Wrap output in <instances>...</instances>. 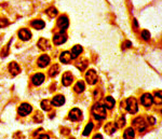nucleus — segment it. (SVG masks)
<instances>
[{"mask_svg": "<svg viewBox=\"0 0 162 139\" xmlns=\"http://www.w3.org/2000/svg\"><path fill=\"white\" fill-rule=\"evenodd\" d=\"M92 112H93V116L96 120H104V119L106 118L105 106H103V105L101 104L94 105L93 109H92Z\"/></svg>", "mask_w": 162, "mask_h": 139, "instance_id": "obj_1", "label": "nucleus"}, {"mask_svg": "<svg viewBox=\"0 0 162 139\" xmlns=\"http://www.w3.org/2000/svg\"><path fill=\"white\" fill-rule=\"evenodd\" d=\"M126 110L129 111L130 113H136L138 110V106H137V101L134 97H130L128 98L126 100Z\"/></svg>", "mask_w": 162, "mask_h": 139, "instance_id": "obj_2", "label": "nucleus"}, {"mask_svg": "<svg viewBox=\"0 0 162 139\" xmlns=\"http://www.w3.org/2000/svg\"><path fill=\"white\" fill-rule=\"evenodd\" d=\"M133 126H134V128H136L139 133H142V132H144V130H146V122L144 121L143 118H136L134 121H133Z\"/></svg>", "mask_w": 162, "mask_h": 139, "instance_id": "obj_3", "label": "nucleus"}, {"mask_svg": "<svg viewBox=\"0 0 162 139\" xmlns=\"http://www.w3.org/2000/svg\"><path fill=\"white\" fill-rule=\"evenodd\" d=\"M85 80H87V82L89 83V84H91V85L95 84L96 81H97V74H96L95 70L90 69V70L88 71L87 74H85Z\"/></svg>", "mask_w": 162, "mask_h": 139, "instance_id": "obj_4", "label": "nucleus"}, {"mask_svg": "<svg viewBox=\"0 0 162 139\" xmlns=\"http://www.w3.org/2000/svg\"><path fill=\"white\" fill-rule=\"evenodd\" d=\"M31 112V106L29 104H22L18 107V114L22 116H25Z\"/></svg>", "mask_w": 162, "mask_h": 139, "instance_id": "obj_5", "label": "nucleus"}, {"mask_svg": "<svg viewBox=\"0 0 162 139\" xmlns=\"http://www.w3.org/2000/svg\"><path fill=\"white\" fill-rule=\"evenodd\" d=\"M69 25V22H68V18L65 16V15H62L61 17H58L57 20V26L60 27L62 30H65L68 27Z\"/></svg>", "mask_w": 162, "mask_h": 139, "instance_id": "obj_6", "label": "nucleus"}, {"mask_svg": "<svg viewBox=\"0 0 162 139\" xmlns=\"http://www.w3.org/2000/svg\"><path fill=\"white\" fill-rule=\"evenodd\" d=\"M67 40V37L65 33H57V35H55L53 37V42L55 43V44L60 45V44H63L64 42H66Z\"/></svg>", "mask_w": 162, "mask_h": 139, "instance_id": "obj_7", "label": "nucleus"}, {"mask_svg": "<svg viewBox=\"0 0 162 139\" xmlns=\"http://www.w3.org/2000/svg\"><path fill=\"white\" fill-rule=\"evenodd\" d=\"M81 116H82V113L79 109L75 108V109H72L70 112H69V119H72V121H78L80 120Z\"/></svg>", "mask_w": 162, "mask_h": 139, "instance_id": "obj_8", "label": "nucleus"}, {"mask_svg": "<svg viewBox=\"0 0 162 139\" xmlns=\"http://www.w3.org/2000/svg\"><path fill=\"white\" fill-rule=\"evenodd\" d=\"M18 37L20 39L22 40H24V41H27V40H29L31 38V33H30V30L28 29H21L18 31Z\"/></svg>", "mask_w": 162, "mask_h": 139, "instance_id": "obj_9", "label": "nucleus"}, {"mask_svg": "<svg viewBox=\"0 0 162 139\" xmlns=\"http://www.w3.org/2000/svg\"><path fill=\"white\" fill-rule=\"evenodd\" d=\"M153 95H150V94H144L143 96H142V104L144 105L145 107L150 106V105L153 104Z\"/></svg>", "mask_w": 162, "mask_h": 139, "instance_id": "obj_10", "label": "nucleus"}, {"mask_svg": "<svg viewBox=\"0 0 162 139\" xmlns=\"http://www.w3.org/2000/svg\"><path fill=\"white\" fill-rule=\"evenodd\" d=\"M9 71H10V74H13V76H18V74L21 72V69H20V66H18L16 63L12 62L9 65Z\"/></svg>", "mask_w": 162, "mask_h": 139, "instance_id": "obj_11", "label": "nucleus"}, {"mask_svg": "<svg viewBox=\"0 0 162 139\" xmlns=\"http://www.w3.org/2000/svg\"><path fill=\"white\" fill-rule=\"evenodd\" d=\"M49 63H50V57L48 56V55H41V56L39 57V59H38V66L39 67H47V66L49 65Z\"/></svg>", "mask_w": 162, "mask_h": 139, "instance_id": "obj_12", "label": "nucleus"}, {"mask_svg": "<svg viewBox=\"0 0 162 139\" xmlns=\"http://www.w3.org/2000/svg\"><path fill=\"white\" fill-rule=\"evenodd\" d=\"M31 80H33V83L35 85H40V84H42V82L45 81V74H36L31 78Z\"/></svg>", "mask_w": 162, "mask_h": 139, "instance_id": "obj_13", "label": "nucleus"}, {"mask_svg": "<svg viewBox=\"0 0 162 139\" xmlns=\"http://www.w3.org/2000/svg\"><path fill=\"white\" fill-rule=\"evenodd\" d=\"M62 82L65 86H69L72 82V74L70 72H65L63 74V79H62Z\"/></svg>", "mask_w": 162, "mask_h": 139, "instance_id": "obj_14", "label": "nucleus"}, {"mask_svg": "<svg viewBox=\"0 0 162 139\" xmlns=\"http://www.w3.org/2000/svg\"><path fill=\"white\" fill-rule=\"evenodd\" d=\"M64 103H65V98H64L63 95H56L52 100V105L56 107L62 106V105H64Z\"/></svg>", "mask_w": 162, "mask_h": 139, "instance_id": "obj_15", "label": "nucleus"}, {"mask_svg": "<svg viewBox=\"0 0 162 139\" xmlns=\"http://www.w3.org/2000/svg\"><path fill=\"white\" fill-rule=\"evenodd\" d=\"M60 59H61V62L64 63V64H68V63L72 59V54L66 51V52H63V53L61 54Z\"/></svg>", "mask_w": 162, "mask_h": 139, "instance_id": "obj_16", "label": "nucleus"}, {"mask_svg": "<svg viewBox=\"0 0 162 139\" xmlns=\"http://www.w3.org/2000/svg\"><path fill=\"white\" fill-rule=\"evenodd\" d=\"M116 130H117V125L115 124L114 122L108 123V124L105 126V132L108 134V135H112V134L116 132Z\"/></svg>", "mask_w": 162, "mask_h": 139, "instance_id": "obj_17", "label": "nucleus"}, {"mask_svg": "<svg viewBox=\"0 0 162 139\" xmlns=\"http://www.w3.org/2000/svg\"><path fill=\"white\" fill-rule=\"evenodd\" d=\"M38 47H39L42 51H45V50H48V49H50V43H49V41L47 39H40L39 42H38Z\"/></svg>", "mask_w": 162, "mask_h": 139, "instance_id": "obj_18", "label": "nucleus"}, {"mask_svg": "<svg viewBox=\"0 0 162 139\" xmlns=\"http://www.w3.org/2000/svg\"><path fill=\"white\" fill-rule=\"evenodd\" d=\"M82 47H80V45H75V47H72V58H76V57H78L79 55L81 54V52H82Z\"/></svg>", "mask_w": 162, "mask_h": 139, "instance_id": "obj_19", "label": "nucleus"}, {"mask_svg": "<svg viewBox=\"0 0 162 139\" xmlns=\"http://www.w3.org/2000/svg\"><path fill=\"white\" fill-rule=\"evenodd\" d=\"M31 26H33L34 28H36V29H42V28L45 26V22L41 21V20H35V21L31 22Z\"/></svg>", "mask_w": 162, "mask_h": 139, "instance_id": "obj_20", "label": "nucleus"}, {"mask_svg": "<svg viewBox=\"0 0 162 139\" xmlns=\"http://www.w3.org/2000/svg\"><path fill=\"white\" fill-rule=\"evenodd\" d=\"M115 106V99L110 96L106 97V100H105V107L108 108V109H112Z\"/></svg>", "mask_w": 162, "mask_h": 139, "instance_id": "obj_21", "label": "nucleus"}, {"mask_svg": "<svg viewBox=\"0 0 162 139\" xmlns=\"http://www.w3.org/2000/svg\"><path fill=\"white\" fill-rule=\"evenodd\" d=\"M74 90H75V92L77 93H81L84 91V83L82 81H78V82L76 83V85L74 86Z\"/></svg>", "mask_w": 162, "mask_h": 139, "instance_id": "obj_22", "label": "nucleus"}, {"mask_svg": "<svg viewBox=\"0 0 162 139\" xmlns=\"http://www.w3.org/2000/svg\"><path fill=\"white\" fill-rule=\"evenodd\" d=\"M123 136H124V138H126V139L133 138V137L135 136L134 130H133L132 127L126 128V132H124V134H123Z\"/></svg>", "mask_w": 162, "mask_h": 139, "instance_id": "obj_23", "label": "nucleus"}, {"mask_svg": "<svg viewBox=\"0 0 162 139\" xmlns=\"http://www.w3.org/2000/svg\"><path fill=\"white\" fill-rule=\"evenodd\" d=\"M58 72H60V67H58V65H53L51 67V69L49 70V74H50V77H55Z\"/></svg>", "mask_w": 162, "mask_h": 139, "instance_id": "obj_24", "label": "nucleus"}, {"mask_svg": "<svg viewBox=\"0 0 162 139\" xmlns=\"http://www.w3.org/2000/svg\"><path fill=\"white\" fill-rule=\"evenodd\" d=\"M41 108L45 111H49V110H51V104H50V101L49 100H42L41 101Z\"/></svg>", "mask_w": 162, "mask_h": 139, "instance_id": "obj_25", "label": "nucleus"}, {"mask_svg": "<svg viewBox=\"0 0 162 139\" xmlns=\"http://www.w3.org/2000/svg\"><path fill=\"white\" fill-rule=\"evenodd\" d=\"M47 14L50 16V17H54V16H56L57 15V10L54 8V7H51V8H49L47 10Z\"/></svg>", "mask_w": 162, "mask_h": 139, "instance_id": "obj_26", "label": "nucleus"}, {"mask_svg": "<svg viewBox=\"0 0 162 139\" xmlns=\"http://www.w3.org/2000/svg\"><path fill=\"white\" fill-rule=\"evenodd\" d=\"M87 66H88V62L85 60V59L80 60L79 63H77V67H78L80 70H84V69L87 68Z\"/></svg>", "mask_w": 162, "mask_h": 139, "instance_id": "obj_27", "label": "nucleus"}, {"mask_svg": "<svg viewBox=\"0 0 162 139\" xmlns=\"http://www.w3.org/2000/svg\"><path fill=\"white\" fill-rule=\"evenodd\" d=\"M92 128H93V123H89V124L85 126V130H84L83 132V135L84 136H88L89 134L91 133V130H92Z\"/></svg>", "mask_w": 162, "mask_h": 139, "instance_id": "obj_28", "label": "nucleus"}, {"mask_svg": "<svg viewBox=\"0 0 162 139\" xmlns=\"http://www.w3.org/2000/svg\"><path fill=\"white\" fill-rule=\"evenodd\" d=\"M142 38L144 39V40H149V38H150L149 31H147V30H143V31H142Z\"/></svg>", "mask_w": 162, "mask_h": 139, "instance_id": "obj_29", "label": "nucleus"}, {"mask_svg": "<svg viewBox=\"0 0 162 139\" xmlns=\"http://www.w3.org/2000/svg\"><path fill=\"white\" fill-rule=\"evenodd\" d=\"M9 25V21L7 18H0V27H7Z\"/></svg>", "mask_w": 162, "mask_h": 139, "instance_id": "obj_30", "label": "nucleus"}, {"mask_svg": "<svg viewBox=\"0 0 162 139\" xmlns=\"http://www.w3.org/2000/svg\"><path fill=\"white\" fill-rule=\"evenodd\" d=\"M148 121H149L150 124H155V122H156V120H155V118H153V116H150V118H148Z\"/></svg>", "mask_w": 162, "mask_h": 139, "instance_id": "obj_31", "label": "nucleus"}, {"mask_svg": "<svg viewBox=\"0 0 162 139\" xmlns=\"http://www.w3.org/2000/svg\"><path fill=\"white\" fill-rule=\"evenodd\" d=\"M131 45H132V43H131V42H130V41H126V42H124V45H123L122 47H130Z\"/></svg>", "mask_w": 162, "mask_h": 139, "instance_id": "obj_32", "label": "nucleus"}, {"mask_svg": "<svg viewBox=\"0 0 162 139\" xmlns=\"http://www.w3.org/2000/svg\"><path fill=\"white\" fill-rule=\"evenodd\" d=\"M39 138H49L48 135H45V134H42V135H40Z\"/></svg>", "mask_w": 162, "mask_h": 139, "instance_id": "obj_33", "label": "nucleus"}, {"mask_svg": "<svg viewBox=\"0 0 162 139\" xmlns=\"http://www.w3.org/2000/svg\"><path fill=\"white\" fill-rule=\"evenodd\" d=\"M94 138H102V135H95V136H94Z\"/></svg>", "mask_w": 162, "mask_h": 139, "instance_id": "obj_34", "label": "nucleus"}]
</instances>
